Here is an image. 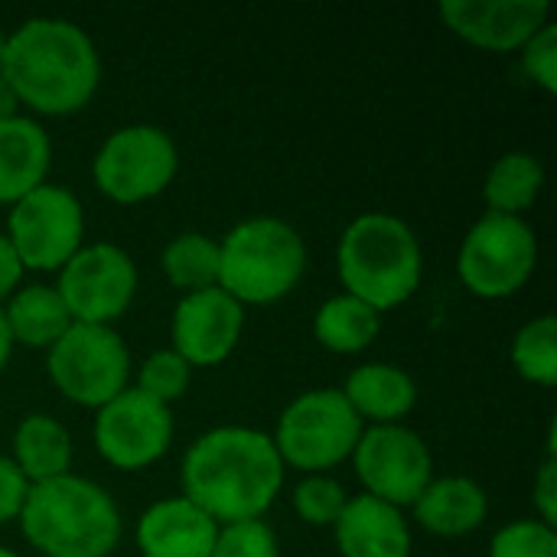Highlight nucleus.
Listing matches in <instances>:
<instances>
[{
    "label": "nucleus",
    "mask_w": 557,
    "mask_h": 557,
    "mask_svg": "<svg viewBox=\"0 0 557 557\" xmlns=\"http://www.w3.org/2000/svg\"><path fill=\"white\" fill-rule=\"evenodd\" d=\"M287 467L281 463L271 434L258 428L225 424L193 441L183 457L180 483L193 506L215 525L264 519L284 490Z\"/></svg>",
    "instance_id": "obj_1"
},
{
    "label": "nucleus",
    "mask_w": 557,
    "mask_h": 557,
    "mask_svg": "<svg viewBox=\"0 0 557 557\" xmlns=\"http://www.w3.org/2000/svg\"><path fill=\"white\" fill-rule=\"evenodd\" d=\"M0 78L20 108L42 117L82 111L101 85V55L95 39L72 20L29 16L3 46Z\"/></svg>",
    "instance_id": "obj_2"
},
{
    "label": "nucleus",
    "mask_w": 557,
    "mask_h": 557,
    "mask_svg": "<svg viewBox=\"0 0 557 557\" xmlns=\"http://www.w3.org/2000/svg\"><path fill=\"white\" fill-rule=\"evenodd\" d=\"M336 274L343 294L388 313L408 304L424 277V251L414 228L392 212L356 215L336 245Z\"/></svg>",
    "instance_id": "obj_3"
},
{
    "label": "nucleus",
    "mask_w": 557,
    "mask_h": 557,
    "mask_svg": "<svg viewBox=\"0 0 557 557\" xmlns=\"http://www.w3.org/2000/svg\"><path fill=\"white\" fill-rule=\"evenodd\" d=\"M16 522L39 557H111L124 529L114 499L75 473L29 486Z\"/></svg>",
    "instance_id": "obj_4"
},
{
    "label": "nucleus",
    "mask_w": 557,
    "mask_h": 557,
    "mask_svg": "<svg viewBox=\"0 0 557 557\" xmlns=\"http://www.w3.org/2000/svg\"><path fill=\"white\" fill-rule=\"evenodd\" d=\"M304 271L307 245L284 219H245L219 242V290L242 307H268L284 300L304 281Z\"/></svg>",
    "instance_id": "obj_5"
},
{
    "label": "nucleus",
    "mask_w": 557,
    "mask_h": 557,
    "mask_svg": "<svg viewBox=\"0 0 557 557\" xmlns=\"http://www.w3.org/2000/svg\"><path fill=\"white\" fill-rule=\"evenodd\" d=\"M362 431L366 424L339 388H310L281 411L271 441L284 467L313 476L346 463Z\"/></svg>",
    "instance_id": "obj_6"
},
{
    "label": "nucleus",
    "mask_w": 557,
    "mask_h": 557,
    "mask_svg": "<svg viewBox=\"0 0 557 557\" xmlns=\"http://www.w3.org/2000/svg\"><path fill=\"white\" fill-rule=\"evenodd\" d=\"M539 268V235L522 215L483 212L463 235L457 274L473 297L506 300L519 294Z\"/></svg>",
    "instance_id": "obj_7"
},
{
    "label": "nucleus",
    "mask_w": 557,
    "mask_h": 557,
    "mask_svg": "<svg viewBox=\"0 0 557 557\" xmlns=\"http://www.w3.org/2000/svg\"><path fill=\"white\" fill-rule=\"evenodd\" d=\"M49 382L78 408H104L131 388V352L114 326L72 323L46 349Z\"/></svg>",
    "instance_id": "obj_8"
},
{
    "label": "nucleus",
    "mask_w": 557,
    "mask_h": 557,
    "mask_svg": "<svg viewBox=\"0 0 557 557\" xmlns=\"http://www.w3.org/2000/svg\"><path fill=\"white\" fill-rule=\"evenodd\" d=\"M180 170L176 140L157 124H124L104 137L91 160V180L117 206H137L170 189Z\"/></svg>",
    "instance_id": "obj_9"
},
{
    "label": "nucleus",
    "mask_w": 557,
    "mask_h": 557,
    "mask_svg": "<svg viewBox=\"0 0 557 557\" xmlns=\"http://www.w3.org/2000/svg\"><path fill=\"white\" fill-rule=\"evenodd\" d=\"M3 235L23 271H62V264L85 245V209L72 189L42 183L10 206Z\"/></svg>",
    "instance_id": "obj_10"
},
{
    "label": "nucleus",
    "mask_w": 557,
    "mask_h": 557,
    "mask_svg": "<svg viewBox=\"0 0 557 557\" xmlns=\"http://www.w3.org/2000/svg\"><path fill=\"white\" fill-rule=\"evenodd\" d=\"M52 287L59 290L72 323L111 326L137 297V264L124 248L111 242H91L62 264Z\"/></svg>",
    "instance_id": "obj_11"
},
{
    "label": "nucleus",
    "mask_w": 557,
    "mask_h": 557,
    "mask_svg": "<svg viewBox=\"0 0 557 557\" xmlns=\"http://www.w3.org/2000/svg\"><path fill=\"white\" fill-rule=\"evenodd\" d=\"M349 460L359 483L366 486V496L382 499L401 512L411 509L434 480L431 447L418 431L405 424L366 428Z\"/></svg>",
    "instance_id": "obj_12"
},
{
    "label": "nucleus",
    "mask_w": 557,
    "mask_h": 557,
    "mask_svg": "<svg viewBox=\"0 0 557 557\" xmlns=\"http://www.w3.org/2000/svg\"><path fill=\"white\" fill-rule=\"evenodd\" d=\"M95 447L114 470L153 467L173 444V414L134 385L95 411Z\"/></svg>",
    "instance_id": "obj_13"
},
{
    "label": "nucleus",
    "mask_w": 557,
    "mask_h": 557,
    "mask_svg": "<svg viewBox=\"0 0 557 557\" xmlns=\"http://www.w3.org/2000/svg\"><path fill=\"white\" fill-rule=\"evenodd\" d=\"M242 336H245V307L235 304L219 287L183 294L170 320V339H173L170 349L183 356L189 369L222 366L238 349Z\"/></svg>",
    "instance_id": "obj_14"
},
{
    "label": "nucleus",
    "mask_w": 557,
    "mask_h": 557,
    "mask_svg": "<svg viewBox=\"0 0 557 557\" xmlns=\"http://www.w3.org/2000/svg\"><path fill=\"white\" fill-rule=\"evenodd\" d=\"M444 26L463 42L486 52H519L545 23H552L548 0H444Z\"/></svg>",
    "instance_id": "obj_15"
},
{
    "label": "nucleus",
    "mask_w": 557,
    "mask_h": 557,
    "mask_svg": "<svg viewBox=\"0 0 557 557\" xmlns=\"http://www.w3.org/2000/svg\"><path fill=\"white\" fill-rule=\"evenodd\" d=\"M219 525L186 496H170L144 509L137 548L144 557H209Z\"/></svg>",
    "instance_id": "obj_16"
},
{
    "label": "nucleus",
    "mask_w": 557,
    "mask_h": 557,
    "mask_svg": "<svg viewBox=\"0 0 557 557\" xmlns=\"http://www.w3.org/2000/svg\"><path fill=\"white\" fill-rule=\"evenodd\" d=\"M333 535L343 557H411V525L405 512L366 493L349 496Z\"/></svg>",
    "instance_id": "obj_17"
},
{
    "label": "nucleus",
    "mask_w": 557,
    "mask_h": 557,
    "mask_svg": "<svg viewBox=\"0 0 557 557\" xmlns=\"http://www.w3.org/2000/svg\"><path fill=\"white\" fill-rule=\"evenodd\" d=\"M49 166L52 140L36 117L16 114L0 121V206H13L42 186Z\"/></svg>",
    "instance_id": "obj_18"
},
{
    "label": "nucleus",
    "mask_w": 557,
    "mask_h": 557,
    "mask_svg": "<svg viewBox=\"0 0 557 557\" xmlns=\"http://www.w3.org/2000/svg\"><path fill=\"white\" fill-rule=\"evenodd\" d=\"M411 509L424 532L437 539H463L486 522L490 496L470 476H434Z\"/></svg>",
    "instance_id": "obj_19"
},
{
    "label": "nucleus",
    "mask_w": 557,
    "mask_h": 557,
    "mask_svg": "<svg viewBox=\"0 0 557 557\" xmlns=\"http://www.w3.org/2000/svg\"><path fill=\"white\" fill-rule=\"evenodd\" d=\"M349 408L359 414L362 424H401L418 405L414 379L392 362H366L349 372L346 385L339 388Z\"/></svg>",
    "instance_id": "obj_20"
},
{
    "label": "nucleus",
    "mask_w": 557,
    "mask_h": 557,
    "mask_svg": "<svg viewBox=\"0 0 557 557\" xmlns=\"http://www.w3.org/2000/svg\"><path fill=\"white\" fill-rule=\"evenodd\" d=\"M10 460L29 486L72 473V434L52 414H26L10 444Z\"/></svg>",
    "instance_id": "obj_21"
},
{
    "label": "nucleus",
    "mask_w": 557,
    "mask_h": 557,
    "mask_svg": "<svg viewBox=\"0 0 557 557\" xmlns=\"http://www.w3.org/2000/svg\"><path fill=\"white\" fill-rule=\"evenodd\" d=\"M3 320L13 346L20 343L26 349H49L72 326V317L52 284L16 287L3 307Z\"/></svg>",
    "instance_id": "obj_22"
},
{
    "label": "nucleus",
    "mask_w": 557,
    "mask_h": 557,
    "mask_svg": "<svg viewBox=\"0 0 557 557\" xmlns=\"http://www.w3.org/2000/svg\"><path fill=\"white\" fill-rule=\"evenodd\" d=\"M382 333V313H375L369 304L336 294L313 313V339L336 352V356H356L366 352Z\"/></svg>",
    "instance_id": "obj_23"
},
{
    "label": "nucleus",
    "mask_w": 557,
    "mask_h": 557,
    "mask_svg": "<svg viewBox=\"0 0 557 557\" xmlns=\"http://www.w3.org/2000/svg\"><path fill=\"white\" fill-rule=\"evenodd\" d=\"M545 189V166L535 153L529 150H509L503 153L483 183V199H486V212H499V215H522L539 202Z\"/></svg>",
    "instance_id": "obj_24"
},
{
    "label": "nucleus",
    "mask_w": 557,
    "mask_h": 557,
    "mask_svg": "<svg viewBox=\"0 0 557 557\" xmlns=\"http://www.w3.org/2000/svg\"><path fill=\"white\" fill-rule=\"evenodd\" d=\"M160 268L180 294L219 287V242L206 232H180L166 242Z\"/></svg>",
    "instance_id": "obj_25"
},
{
    "label": "nucleus",
    "mask_w": 557,
    "mask_h": 557,
    "mask_svg": "<svg viewBox=\"0 0 557 557\" xmlns=\"http://www.w3.org/2000/svg\"><path fill=\"white\" fill-rule=\"evenodd\" d=\"M516 372L542 388L557 385V317L545 313L529 320L512 339Z\"/></svg>",
    "instance_id": "obj_26"
},
{
    "label": "nucleus",
    "mask_w": 557,
    "mask_h": 557,
    "mask_svg": "<svg viewBox=\"0 0 557 557\" xmlns=\"http://www.w3.org/2000/svg\"><path fill=\"white\" fill-rule=\"evenodd\" d=\"M189 379H193V369L186 366L183 356H176L173 349H157L150 352L140 369H137V392H144L147 398L160 401V405H173L186 395L189 388Z\"/></svg>",
    "instance_id": "obj_27"
},
{
    "label": "nucleus",
    "mask_w": 557,
    "mask_h": 557,
    "mask_svg": "<svg viewBox=\"0 0 557 557\" xmlns=\"http://www.w3.org/2000/svg\"><path fill=\"white\" fill-rule=\"evenodd\" d=\"M346 503H349V496H346L343 483L326 473L304 476L294 486V512L313 529H333L336 519L343 516Z\"/></svg>",
    "instance_id": "obj_28"
},
{
    "label": "nucleus",
    "mask_w": 557,
    "mask_h": 557,
    "mask_svg": "<svg viewBox=\"0 0 557 557\" xmlns=\"http://www.w3.org/2000/svg\"><path fill=\"white\" fill-rule=\"evenodd\" d=\"M490 557H557L555 529L542 525L539 519L509 522L493 535Z\"/></svg>",
    "instance_id": "obj_29"
},
{
    "label": "nucleus",
    "mask_w": 557,
    "mask_h": 557,
    "mask_svg": "<svg viewBox=\"0 0 557 557\" xmlns=\"http://www.w3.org/2000/svg\"><path fill=\"white\" fill-rule=\"evenodd\" d=\"M209 557H281V548L274 529L264 519H251V522L219 525Z\"/></svg>",
    "instance_id": "obj_30"
},
{
    "label": "nucleus",
    "mask_w": 557,
    "mask_h": 557,
    "mask_svg": "<svg viewBox=\"0 0 557 557\" xmlns=\"http://www.w3.org/2000/svg\"><path fill=\"white\" fill-rule=\"evenodd\" d=\"M522 69L525 75L548 95L557 91V26L555 23H545L522 49Z\"/></svg>",
    "instance_id": "obj_31"
},
{
    "label": "nucleus",
    "mask_w": 557,
    "mask_h": 557,
    "mask_svg": "<svg viewBox=\"0 0 557 557\" xmlns=\"http://www.w3.org/2000/svg\"><path fill=\"white\" fill-rule=\"evenodd\" d=\"M26 493H29L26 476L16 470V463L10 457L0 454V525L20 519L23 503H26Z\"/></svg>",
    "instance_id": "obj_32"
},
{
    "label": "nucleus",
    "mask_w": 557,
    "mask_h": 557,
    "mask_svg": "<svg viewBox=\"0 0 557 557\" xmlns=\"http://www.w3.org/2000/svg\"><path fill=\"white\" fill-rule=\"evenodd\" d=\"M532 499H535V512L539 522L555 529L557 525V457H545V463L539 467L535 486H532Z\"/></svg>",
    "instance_id": "obj_33"
},
{
    "label": "nucleus",
    "mask_w": 557,
    "mask_h": 557,
    "mask_svg": "<svg viewBox=\"0 0 557 557\" xmlns=\"http://www.w3.org/2000/svg\"><path fill=\"white\" fill-rule=\"evenodd\" d=\"M23 274H26V271H23L16 251H13L10 238L0 232V307H3V300H10V294L20 287Z\"/></svg>",
    "instance_id": "obj_34"
},
{
    "label": "nucleus",
    "mask_w": 557,
    "mask_h": 557,
    "mask_svg": "<svg viewBox=\"0 0 557 557\" xmlns=\"http://www.w3.org/2000/svg\"><path fill=\"white\" fill-rule=\"evenodd\" d=\"M16 114H20V101H16V95L10 91V85L0 78V121L16 117Z\"/></svg>",
    "instance_id": "obj_35"
},
{
    "label": "nucleus",
    "mask_w": 557,
    "mask_h": 557,
    "mask_svg": "<svg viewBox=\"0 0 557 557\" xmlns=\"http://www.w3.org/2000/svg\"><path fill=\"white\" fill-rule=\"evenodd\" d=\"M10 352H13V339H10V330H7V320H3V307H0V372L10 362Z\"/></svg>",
    "instance_id": "obj_36"
},
{
    "label": "nucleus",
    "mask_w": 557,
    "mask_h": 557,
    "mask_svg": "<svg viewBox=\"0 0 557 557\" xmlns=\"http://www.w3.org/2000/svg\"><path fill=\"white\" fill-rule=\"evenodd\" d=\"M3 46H7V33L0 29V65H3Z\"/></svg>",
    "instance_id": "obj_37"
},
{
    "label": "nucleus",
    "mask_w": 557,
    "mask_h": 557,
    "mask_svg": "<svg viewBox=\"0 0 557 557\" xmlns=\"http://www.w3.org/2000/svg\"><path fill=\"white\" fill-rule=\"evenodd\" d=\"M0 557H20V555H16V552H10V548H3V545H0Z\"/></svg>",
    "instance_id": "obj_38"
}]
</instances>
